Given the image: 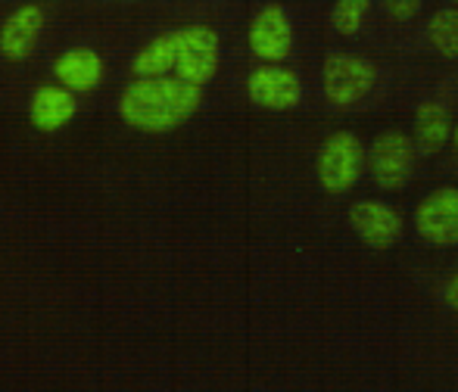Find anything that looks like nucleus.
Here are the masks:
<instances>
[{
    "label": "nucleus",
    "mask_w": 458,
    "mask_h": 392,
    "mask_svg": "<svg viewBox=\"0 0 458 392\" xmlns=\"http://www.w3.org/2000/svg\"><path fill=\"white\" fill-rule=\"evenodd\" d=\"M79 113V103H75V91H69L66 85H41L29 100V121L35 131L54 134L60 128H66L69 121Z\"/></svg>",
    "instance_id": "11"
},
{
    "label": "nucleus",
    "mask_w": 458,
    "mask_h": 392,
    "mask_svg": "<svg viewBox=\"0 0 458 392\" xmlns=\"http://www.w3.org/2000/svg\"><path fill=\"white\" fill-rule=\"evenodd\" d=\"M247 97L262 109L287 113V109H293L302 100V81L300 75L284 69L281 63H266V66L250 72Z\"/></svg>",
    "instance_id": "6"
},
{
    "label": "nucleus",
    "mask_w": 458,
    "mask_h": 392,
    "mask_svg": "<svg viewBox=\"0 0 458 392\" xmlns=\"http://www.w3.org/2000/svg\"><path fill=\"white\" fill-rule=\"evenodd\" d=\"M122 4H134V0H122Z\"/></svg>",
    "instance_id": "20"
},
{
    "label": "nucleus",
    "mask_w": 458,
    "mask_h": 392,
    "mask_svg": "<svg viewBox=\"0 0 458 392\" xmlns=\"http://www.w3.org/2000/svg\"><path fill=\"white\" fill-rule=\"evenodd\" d=\"M371 6V0H337L334 4V13H331V22L340 35H356L362 29V19Z\"/></svg>",
    "instance_id": "16"
},
{
    "label": "nucleus",
    "mask_w": 458,
    "mask_h": 392,
    "mask_svg": "<svg viewBox=\"0 0 458 392\" xmlns=\"http://www.w3.org/2000/svg\"><path fill=\"white\" fill-rule=\"evenodd\" d=\"M453 115L443 103H421L415 109V150L418 156H434L453 140Z\"/></svg>",
    "instance_id": "13"
},
{
    "label": "nucleus",
    "mask_w": 458,
    "mask_h": 392,
    "mask_svg": "<svg viewBox=\"0 0 458 392\" xmlns=\"http://www.w3.org/2000/svg\"><path fill=\"white\" fill-rule=\"evenodd\" d=\"M203 103V88L178 79H134L125 85L119 97V115L128 128L144 134H169L182 128Z\"/></svg>",
    "instance_id": "1"
},
{
    "label": "nucleus",
    "mask_w": 458,
    "mask_h": 392,
    "mask_svg": "<svg viewBox=\"0 0 458 392\" xmlns=\"http://www.w3.org/2000/svg\"><path fill=\"white\" fill-rule=\"evenodd\" d=\"M415 156V140L403 131H384L368 146V171L380 190H399L411 178Z\"/></svg>",
    "instance_id": "4"
},
{
    "label": "nucleus",
    "mask_w": 458,
    "mask_h": 392,
    "mask_svg": "<svg viewBox=\"0 0 458 392\" xmlns=\"http://www.w3.org/2000/svg\"><path fill=\"white\" fill-rule=\"evenodd\" d=\"M453 4H458V0H453Z\"/></svg>",
    "instance_id": "21"
},
{
    "label": "nucleus",
    "mask_w": 458,
    "mask_h": 392,
    "mask_svg": "<svg viewBox=\"0 0 458 392\" xmlns=\"http://www.w3.org/2000/svg\"><path fill=\"white\" fill-rule=\"evenodd\" d=\"M103 72H106V66L94 47H69L66 54L54 60V79L75 94H88L100 88Z\"/></svg>",
    "instance_id": "12"
},
{
    "label": "nucleus",
    "mask_w": 458,
    "mask_h": 392,
    "mask_svg": "<svg viewBox=\"0 0 458 392\" xmlns=\"http://www.w3.org/2000/svg\"><path fill=\"white\" fill-rule=\"evenodd\" d=\"M428 38H430V44H434L437 54L455 60V56H458V10H455V6L437 10L434 16H430Z\"/></svg>",
    "instance_id": "15"
},
{
    "label": "nucleus",
    "mask_w": 458,
    "mask_h": 392,
    "mask_svg": "<svg viewBox=\"0 0 458 392\" xmlns=\"http://www.w3.org/2000/svg\"><path fill=\"white\" fill-rule=\"evenodd\" d=\"M453 144L458 146V125H455V131H453Z\"/></svg>",
    "instance_id": "19"
},
{
    "label": "nucleus",
    "mask_w": 458,
    "mask_h": 392,
    "mask_svg": "<svg viewBox=\"0 0 458 392\" xmlns=\"http://www.w3.org/2000/svg\"><path fill=\"white\" fill-rule=\"evenodd\" d=\"M321 85L325 97L337 106H352L374 91L377 85V69L374 63L352 54H331L321 66Z\"/></svg>",
    "instance_id": "3"
},
{
    "label": "nucleus",
    "mask_w": 458,
    "mask_h": 392,
    "mask_svg": "<svg viewBox=\"0 0 458 392\" xmlns=\"http://www.w3.org/2000/svg\"><path fill=\"white\" fill-rule=\"evenodd\" d=\"M415 228L434 246L458 243V188H440L424 196L415 209Z\"/></svg>",
    "instance_id": "7"
},
{
    "label": "nucleus",
    "mask_w": 458,
    "mask_h": 392,
    "mask_svg": "<svg viewBox=\"0 0 458 392\" xmlns=\"http://www.w3.org/2000/svg\"><path fill=\"white\" fill-rule=\"evenodd\" d=\"M44 29V10L38 4H22L0 25V54L10 63H22L38 47Z\"/></svg>",
    "instance_id": "10"
},
{
    "label": "nucleus",
    "mask_w": 458,
    "mask_h": 392,
    "mask_svg": "<svg viewBox=\"0 0 458 392\" xmlns=\"http://www.w3.org/2000/svg\"><path fill=\"white\" fill-rule=\"evenodd\" d=\"M178 63L175 75L191 85L206 88L218 72V31L209 25H184L175 29Z\"/></svg>",
    "instance_id": "5"
},
{
    "label": "nucleus",
    "mask_w": 458,
    "mask_h": 392,
    "mask_svg": "<svg viewBox=\"0 0 458 392\" xmlns=\"http://www.w3.org/2000/svg\"><path fill=\"white\" fill-rule=\"evenodd\" d=\"M178 63V38L175 31H165V35H157L150 44L134 54L131 60V72L134 79H159V75H172Z\"/></svg>",
    "instance_id": "14"
},
{
    "label": "nucleus",
    "mask_w": 458,
    "mask_h": 392,
    "mask_svg": "<svg viewBox=\"0 0 458 392\" xmlns=\"http://www.w3.org/2000/svg\"><path fill=\"white\" fill-rule=\"evenodd\" d=\"M365 163H368V150L362 146V140L352 131H334L321 144L318 159H315L318 184L327 194H346V190L356 188Z\"/></svg>",
    "instance_id": "2"
},
{
    "label": "nucleus",
    "mask_w": 458,
    "mask_h": 392,
    "mask_svg": "<svg viewBox=\"0 0 458 392\" xmlns=\"http://www.w3.org/2000/svg\"><path fill=\"white\" fill-rule=\"evenodd\" d=\"M250 50H253L259 60L266 63H284L293 47V29H290V19L284 13V6L268 4L256 13V19L250 22Z\"/></svg>",
    "instance_id": "8"
},
{
    "label": "nucleus",
    "mask_w": 458,
    "mask_h": 392,
    "mask_svg": "<svg viewBox=\"0 0 458 392\" xmlns=\"http://www.w3.org/2000/svg\"><path fill=\"white\" fill-rule=\"evenodd\" d=\"M384 6L396 22H409V19L418 16V10H421V0H384Z\"/></svg>",
    "instance_id": "17"
},
{
    "label": "nucleus",
    "mask_w": 458,
    "mask_h": 392,
    "mask_svg": "<svg viewBox=\"0 0 458 392\" xmlns=\"http://www.w3.org/2000/svg\"><path fill=\"white\" fill-rule=\"evenodd\" d=\"M350 224L359 240L371 249H390V246H396L399 237H403V218H399V212L384 203H374V199H365V203L352 205Z\"/></svg>",
    "instance_id": "9"
},
{
    "label": "nucleus",
    "mask_w": 458,
    "mask_h": 392,
    "mask_svg": "<svg viewBox=\"0 0 458 392\" xmlns=\"http://www.w3.org/2000/svg\"><path fill=\"white\" fill-rule=\"evenodd\" d=\"M443 299H446L449 308H455L458 312V271L446 280V287H443Z\"/></svg>",
    "instance_id": "18"
}]
</instances>
